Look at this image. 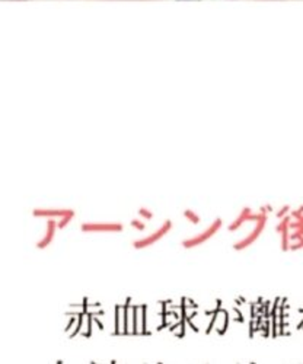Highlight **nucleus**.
I'll list each match as a JSON object with an SVG mask.
<instances>
[{
  "instance_id": "nucleus-1",
  "label": "nucleus",
  "mask_w": 303,
  "mask_h": 364,
  "mask_svg": "<svg viewBox=\"0 0 303 364\" xmlns=\"http://www.w3.org/2000/svg\"><path fill=\"white\" fill-rule=\"evenodd\" d=\"M220 228H222V219H216L213 222V225H211L207 230H204L198 236H194V237L183 240V244H181V245H183L186 250H191V248H196L198 245H203L204 242H207L211 236H213L215 233H218L220 230Z\"/></svg>"
},
{
  "instance_id": "nucleus-2",
  "label": "nucleus",
  "mask_w": 303,
  "mask_h": 364,
  "mask_svg": "<svg viewBox=\"0 0 303 364\" xmlns=\"http://www.w3.org/2000/svg\"><path fill=\"white\" fill-rule=\"evenodd\" d=\"M171 228H172V222L166 220L155 233H152V235H149V236H146L143 239L133 240V248L134 250H144V248H147L150 245L156 244V242H159L171 230Z\"/></svg>"
},
{
  "instance_id": "nucleus-3",
  "label": "nucleus",
  "mask_w": 303,
  "mask_h": 364,
  "mask_svg": "<svg viewBox=\"0 0 303 364\" xmlns=\"http://www.w3.org/2000/svg\"><path fill=\"white\" fill-rule=\"evenodd\" d=\"M123 225L119 223H83L80 226V230L85 233H100V232H105V233H118L123 232Z\"/></svg>"
},
{
  "instance_id": "nucleus-4",
  "label": "nucleus",
  "mask_w": 303,
  "mask_h": 364,
  "mask_svg": "<svg viewBox=\"0 0 303 364\" xmlns=\"http://www.w3.org/2000/svg\"><path fill=\"white\" fill-rule=\"evenodd\" d=\"M265 225H267V218L262 219V220H260V222H257L255 229H254L245 239H242V240L236 242V244L233 245V250H235V251H242V250H247L248 247H251V245L254 244V242L260 237V235L264 232Z\"/></svg>"
},
{
  "instance_id": "nucleus-5",
  "label": "nucleus",
  "mask_w": 303,
  "mask_h": 364,
  "mask_svg": "<svg viewBox=\"0 0 303 364\" xmlns=\"http://www.w3.org/2000/svg\"><path fill=\"white\" fill-rule=\"evenodd\" d=\"M57 228H58V223H57L54 219H50V220L47 222L46 236H44V237L38 242V244H37V248H38V250H46V248L51 244L53 239H54V235H55Z\"/></svg>"
},
{
  "instance_id": "nucleus-6",
  "label": "nucleus",
  "mask_w": 303,
  "mask_h": 364,
  "mask_svg": "<svg viewBox=\"0 0 303 364\" xmlns=\"http://www.w3.org/2000/svg\"><path fill=\"white\" fill-rule=\"evenodd\" d=\"M72 208H69V210H43V208H36V210H33V216H36V218H50V219H53V218H65L66 215H69V213H72Z\"/></svg>"
},
{
  "instance_id": "nucleus-7",
  "label": "nucleus",
  "mask_w": 303,
  "mask_h": 364,
  "mask_svg": "<svg viewBox=\"0 0 303 364\" xmlns=\"http://www.w3.org/2000/svg\"><path fill=\"white\" fill-rule=\"evenodd\" d=\"M250 215H251V208L250 207H245L244 210L240 211V215L236 218V220L235 222H232L230 225H229V230L230 232H235V230H238L242 225H244L245 222H248V218H250Z\"/></svg>"
},
{
  "instance_id": "nucleus-8",
  "label": "nucleus",
  "mask_w": 303,
  "mask_h": 364,
  "mask_svg": "<svg viewBox=\"0 0 303 364\" xmlns=\"http://www.w3.org/2000/svg\"><path fill=\"white\" fill-rule=\"evenodd\" d=\"M130 297L127 299L126 305H124V323H123V333L126 336V333H129V308H130Z\"/></svg>"
},
{
  "instance_id": "nucleus-9",
  "label": "nucleus",
  "mask_w": 303,
  "mask_h": 364,
  "mask_svg": "<svg viewBox=\"0 0 303 364\" xmlns=\"http://www.w3.org/2000/svg\"><path fill=\"white\" fill-rule=\"evenodd\" d=\"M184 216H186V219H188L193 225H198V223L201 222L200 216H197L193 210H186V211H184Z\"/></svg>"
},
{
  "instance_id": "nucleus-10",
  "label": "nucleus",
  "mask_w": 303,
  "mask_h": 364,
  "mask_svg": "<svg viewBox=\"0 0 303 364\" xmlns=\"http://www.w3.org/2000/svg\"><path fill=\"white\" fill-rule=\"evenodd\" d=\"M290 228V226H289ZM289 228H286L283 232H282V250L283 251H289Z\"/></svg>"
},
{
  "instance_id": "nucleus-11",
  "label": "nucleus",
  "mask_w": 303,
  "mask_h": 364,
  "mask_svg": "<svg viewBox=\"0 0 303 364\" xmlns=\"http://www.w3.org/2000/svg\"><path fill=\"white\" fill-rule=\"evenodd\" d=\"M73 216H75V210L72 211V213H69V215H66L65 218H62V222H58V229L66 228V226L70 223V220L73 219Z\"/></svg>"
},
{
  "instance_id": "nucleus-12",
  "label": "nucleus",
  "mask_w": 303,
  "mask_h": 364,
  "mask_svg": "<svg viewBox=\"0 0 303 364\" xmlns=\"http://www.w3.org/2000/svg\"><path fill=\"white\" fill-rule=\"evenodd\" d=\"M133 333H139V325H137V315H139V306H133Z\"/></svg>"
},
{
  "instance_id": "nucleus-13",
  "label": "nucleus",
  "mask_w": 303,
  "mask_h": 364,
  "mask_svg": "<svg viewBox=\"0 0 303 364\" xmlns=\"http://www.w3.org/2000/svg\"><path fill=\"white\" fill-rule=\"evenodd\" d=\"M139 215H140L143 219H146V220L154 219V213H152L150 210H147V208H144V207L139 208Z\"/></svg>"
},
{
  "instance_id": "nucleus-14",
  "label": "nucleus",
  "mask_w": 303,
  "mask_h": 364,
  "mask_svg": "<svg viewBox=\"0 0 303 364\" xmlns=\"http://www.w3.org/2000/svg\"><path fill=\"white\" fill-rule=\"evenodd\" d=\"M146 305H142V311H143V314H142V333L143 336H149V332L146 331Z\"/></svg>"
},
{
  "instance_id": "nucleus-15",
  "label": "nucleus",
  "mask_w": 303,
  "mask_h": 364,
  "mask_svg": "<svg viewBox=\"0 0 303 364\" xmlns=\"http://www.w3.org/2000/svg\"><path fill=\"white\" fill-rule=\"evenodd\" d=\"M289 222H290V216H285L283 219H282V222H280V225L276 228V230L279 232V233H282L286 228H289L290 225H289Z\"/></svg>"
},
{
  "instance_id": "nucleus-16",
  "label": "nucleus",
  "mask_w": 303,
  "mask_h": 364,
  "mask_svg": "<svg viewBox=\"0 0 303 364\" xmlns=\"http://www.w3.org/2000/svg\"><path fill=\"white\" fill-rule=\"evenodd\" d=\"M114 336H119V306L115 305V331Z\"/></svg>"
},
{
  "instance_id": "nucleus-17",
  "label": "nucleus",
  "mask_w": 303,
  "mask_h": 364,
  "mask_svg": "<svg viewBox=\"0 0 303 364\" xmlns=\"http://www.w3.org/2000/svg\"><path fill=\"white\" fill-rule=\"evenodd\" d=\"M86 315V312L83 311V312H80L79 314V321H78V328H76V331L72 333V336H70V338H75V336H78V333L80 332V328H82V322H83V316Z\"/></svg>"
},
{
  "instance_id": "nucleus-18",
  "label": "nucleus",
  "mask_w": 303,
  "mask_h": 364,
  "mask_svg": "<svg viewBox=\"0 0 303 364\" xmlns=\"http://www.w3.org/2000/svg\"><path fill=\"white\" fill-rule=\"evenodd\" d=\"M130 223H132V226H133V228H136V229H137V230H140V232H143V230L146 229L144 223H143V222H139V220H136V219H134V220H132Z\"/></svg>"
},
{
  "instance_id": "nucleus-19",
  "label": "nucleus",
  "mask_w": 303,
  "mask_h": 364,
  "mask_svg": "<svg viewBox=\"0 0 303 364\" xmlns=\"http://www.w3.org/2000/svg\"><path fill=\"white\" fill-rule=\"evenodd\" d=\"M287 211H289V205H285L280 211H279V213H277V218H280V219H283L285 216H286V213H287Z\"/></svg>"
},
{
  "instance_id": "nucleus-20",
  "label": "nucleus",
  "mask_w": 303,
  "mask_h": 364,
  "mask_svg": "<svg viewBox=\"0 0 303 364\" xmlns=\"http://www.w3.org/2000/svg\"><path fill=\"white\" fill-rule=\"evenodd\" d=\"M73 323H75V319H70V322H69V325H68V328H66V332L69 331V328H70Z\"/></svg>"
}]
</instances>
